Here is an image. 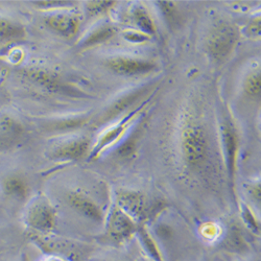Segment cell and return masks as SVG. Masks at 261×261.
Segmentation results:
<instances>
[{"label":"cell","mask_w":261,"mask_h":261,"mask_svg":"<svg viewBox=\"0 0 261 261\" xmlns=\"http://www.w3.org/2000/svg\"><path fill=\"white\" fill-rule=\"evenodd\" d=\"M209 151L208 136L205 128L194 122H188L181 133V153L185 165L195 169L201 167Z\"/></svg>","instance_id":"6da1fadb"},{"label":"cell","mask_w":261,"mask_h":261,"mask_svg":"<svg viewBox=\"0 0 261 261\" xmlns=\"http://www.w3.org/2000/svg\"><path fill=\"white\" fill-rule=\"evenodd\" d=\"M238 31L228 22H222L213 28L206 41L209 56L217 62L228 58L238 42Z\"/></svg>","instance_id":"7a4b0ae2"},{"label":"cell","mask_w":261,"mask_h":261,"mask_svg":"<svg viewBox=\"0 0 261 261\" xmlns=\"http://www.w3.org/2000/svg\"><path fill=\"white\" fill-rule=\"evenodd\" d=\"M25 223L29 227L40 232H50L57 224V214L46 198L38 197L28 206Z\"/></svg>","instance_id":"3957f363"},{"label":"cell","mask_w":261,"mask_h":261,"mask_svg":"<svg viewBox=\"0 0 261 261\" xmlns=\"http://www.w3.org/2000/svg\"><path fill=\"white\" fill-rule=\"evenodd\" d=\"M106 66L114 73L122 76L143 75L156 68V65L149 61L126 57H117L108 60Z\"/></svg>","instance_id":"277c9868"},{"label":"cell","mask_w":261,"mask_h":261,"mask_svg":"<svg viewBox=\"0 0 261 261\" xmlns=\"http://www.w3.org/2000/svg\"><path fill=\"white\" fill-rule=\"evenodd\" d=\"M44 23L53 33L68 39L74 37L80 29V19L75 15L66 12H56L47 15L44 18Z\"/></svg>","instance_id":"5b68a950"},{"label":"cell","mask_w":261,"mask_h":261,"mask_svg":"<svg viewBox=\"0 0 261 261\" xmlns=\"http://www.w3.org/2000/svg\"><path fill=\"white\" fill-rule=\"evenodd\" d=\"M66 202L71 209L82 216L94 222H101L103 219L100 207L88 195L80 191H70L66 194Z\"/></svg>","instance_id":"8992f818"},{"label":"cell","mask_w":261,"mask_h":261,"mask_svg":"<svg viewBox=\"0 0 261 261\" xmlns=\"http://www.w3.org/2000/svg\"><path fill=\"white\" fill-rule=\"evenodd\" d=\"M136 115H137V113H130L128 116L123 118L119 123H117L116 125L106 130L105 134L101 135V137L98 139L97 143L91 149L90 158L95 159L102 153L106 148L116 143L125 134L129 125L132 124V122L134 121V118L136 117Z\"/></svg>","instance_id":"52a82bcc"},{"label":"cell","mask_w":261,"mask_h":261,"mask_svg":"<svg viewBox=\"0 0 261 261\" xmlns=\"http://www.w3.org/2000/svg\"><path fill=\"white\" fill-rule=\"evenodd\" d=\"M89 149L90 145L88 139L76 138L55 146L50 153V157L56 160H79L85 157Z\"/></svg>","instance_id":"ba28073f"},{"label":"cell","mask_w":261,"mask_h":261,"mask_svg":"<svg viewBox=\"0 0 261 261\" xmlns=\"http://www.w3.org/2000/svg\"><path fill=\"white\" fill-rule=\"evenodd\" d=\"M108 231L112 238L116 241H122L133 234L135 231V223L121 209L115 207L109 216Z\"/></svg>","instance_id":"9c48e42d"},{"label":"cell","mask_w":261,"mask_h":261,"mask_svg":"<svg viewBox=\"0 0 261 261\" xmlns=\"http://www.w3.org/2000/svg\"><path fill=\"white\" fill-rule=\"evenodd\" d=\"M118 208L132 220H142L146 214V200L143 195L135 191H123L118 195Z\"/></svg>","instance_id":"30bf717a"},{"label":"cell","mask_w":261,"mask_h":261,"mask_svg":"<svg viewBox=\"0 0 261 261\" xmlns=\"http://www.w3.org/2000/svg\"><path fill=\"white\" fill-rule=\"evenodd\" d=\"M23 136V126L8 115L0 116V151L13 147Z\"/></svg>","instance_id":"8fae6325"},{"label":"cell","mask_w":261,"mask_h":261,"mask_svg":"<svg viewBox=\"0 0 261 261\" xmlns=\"http://www.w3.org/2000/svg\"><path fill=\"white\" fill-rule=\"evenodd\" d=\"M24 75L33 83L51 92H64L67 93L68 89L57 77V75L40 69H30L24 72Z\"/></svg>","instance_id":"7c38bea8"},{"label":"cell","mask_w":261,"mask_h":261,"mask_svg":"<svg viewBox=\"0 0 261 261\" xmlns=\"http://www.w3.org/2000/svg\"><path fill=\"white\" fill-rule=\"evenodd\" d=\"M222 133H223V142H224L227 168H228L230 176L233 177L234 171H235L236 154H237V147H238L236 133L229 121H226L223 124Z\"/></svg>","instance_id":"4fadbf2b"},{"label":"cell","mask_w":261,"mask_h":261,"mask_svg":"<svg viewBox=\"0 0 261 261\" xmlns=\"http://www.w3.org/2000/svg\"><path fill=\"white\" fill-rule=\"evenodd\" d=\"M25 36L27 31L22 24L11 18L0 16V44L19 42Z\"/></svg>","instance_id":"5bb4252c"},{"label":"cell","mask_w":261,"mask_h":261,"mask_svg":"<svg viewBox=\"0 0 261 261\" xmlns=\"http://www.w3.org/2000/svg\"><path fill=\"white\" fill-rule=\"evenodd\" d=\"M4 192L8 198L16 201H24L29 195V185L19 177L8 178L3 185Z\"/></svg>","instance_id":"9a60e30c"},{"label":"cell","mask_w":261,"mask_h":261,"mask_svg":"<svg viewBox=\"0 0 261 261\" xmlns=\"http://www.w3.org/2000/svg\"><path fill=\"white\" fill-rule=\"evenodd\" d=\"M132 18L134 23L145 35H154L156 33V27L153 19L147 11L140 6H137L132 11Z\"/></svg>","instance_id":"2e32d148"},{"label":"cell","mask_w":261,"mask_h":261,"mask_svg":"<svg viewBox=\"0 0 261 261\" xmlns=\"http://www.w3.org/2000/svg\"><path fill=\"white\" fill-rule=\"evenodd\" d=\"M116 29L111 25H105L96 29L93 33H91L85 40L82 41V47H89L93 45L100 44L102 42L108 41L115 36Z\"/></svg>","instance_id":"e0dca14e"},{"label":"cell","mask_w":261,"mask_h":261,"mask_svg":"<svg viewBox=\"0 0 261 261\" xmlns=\"http://www.w3.org/2000/svg\"><path fill=\"white\" fill-rule=\"evenodd\" d=\"M245 92L251 97H258L261 92L260 72L251 73L245 82Z\"/></svg>","instance_id":"ac0fdd59"},{"label":"cell","mask_w":261,"mask_h":261,"mask_svg":"<svg viewBox=\"0 0 261 261\" xmlns=\"http://www.w3.org/2000/svg\"><path fill=\"white\" fill-rule=\"evenodd\" d=\"M115 5L114 2H90L87 4V13L89 17H94L98 14L106 13Z\"/></svg>","instance_id":"d6986e66"},{"label":"cell","mask_w":261,"mask_h":261,"mask_svg":"<svg viewBox=\"0 0 261 261\" xmlns=\"http://www.w3.org/2000/svg\"><path fill=\"white\" fill-rule=\"evenodd\" d=\"M161 6V10L163 11V14L165 15V18L167 19L169 24H175L179 19V13L176 10V7L173 6V3H159Z\"/></svg>","instance_id":"ffe728a7"},{"label":"cell","mask_w":261,"mask_h":261,"mask_svg":"<svg viewBox=\"0 0 261 261\" xmlns=\"http://www.w3.org/2000/svg\"><path fill=\"white\" fill-rule=\"evenodd\" d=\"M34 5L39 7L40 9H63L68 6H71L72 3L70 2H36L34 3Z\"/></svg>","instance_id":"44dd1931"},{"label":"cell","mask_w":261,"mask_h":261,"mask_svg":"<svg viewBox=\"0 0 261 261\" xmlns=\"http://www.w3.org/2000/svg\"><path fill=\"white\" fill-rule=\"evenodd\" d=\"M247 34L252 37H260L261 34V23H260V17H257L256 19L252 20L247 28Z\"/></svg>","instance_id":"7402d4cb"},{"label":"cell","mask_w":261,"mask_h":261,"mask_svg":"<svg viewBox=\"0 0 261 261\" xmlns=\"http://www.w3.org/2000/svg\"><path fill=\"white\" fill-rule=\"evenodd\" d=\"M48 261H59V260H48Z\"/></svg>","instance_id":"603a6c76"}]
</instances>
